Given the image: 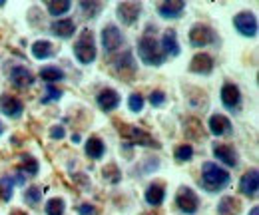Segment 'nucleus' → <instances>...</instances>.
Returning a JSON list of instances; mask_svg holds the SVG:
<instances>
[{
    "label": "nucleus",
    "mask_w": 259,
    "mask_h": 215,
    "mask_svg": "<svg viewBox=\"0 0 259 215\" xmlns=\"http://www.w3.org/2000/svg\"><path fill=\"white\" fill-rule=\"evenodd\" d=\"M38 171H40L38 159H34L32 155H24V157H22V163H20V167H18V174H20V176H26V178H32Z\"/></svg>",
    "instance_id": "nucleus-26"
},
{
    "label": "nucleus",
    "mask_w": 259,
    "mask_h": 215,
    "mask_svg": "<svg viewBox=\"0 0 259 215\" xmlns=\"http://www.w3.org/2000/svg\"><path fill=\"white\" fill-rule=\"evenodd\" d=\"M64 96V92L60 90V88H56V86H52V84H46V90H44V98L40 100L42 104H50V102H58L60 98Z\"/></svg>",
    "instance_id": "nucleus-34"
},
{
    "label": "nucleus",
    "mask_w": 259,
    "mask_h": 215,
    "mask_svg": "<svg viewBox=\"0 0 259 215\" xmlns=\"http://www.w3.org/2000/svg\"><path fill=\"white\" fill-rule=\"evenodd\" d=\"M102 176H104V180L110 182V184H120V182H122V171L118 169L116 163H108V165L102 169Z\"/></svg>",
    "instance_id": "nucleus-33"
},
{
    "label": "nucleus",
    "mask_w": 259,
    "mask_h": 215,
    "mask_svg": "<svg viewBox=\"0 0 259 215\" xmlns=\"http://www.w3.org/2000/svg\"><path fill=\"white\" fill-rule=\"evenodd\" d=\"M215 42H218V36H215V30L211 26L197 22L190 28V44L194 48H205V46L215 44Z\"/></svg>",
    "instance_id": "nucleus-5"
},
{
    "label": "nucleus",
    "mask_w": 259,
    "mask_h": 215,
    "mask_svg": "<svg viewBox=\"0 0 259 215\" xmlns=\"http://www.w3.org/2000/svg\"><path fill=\"white\" fill-rule=\"evenodd\" d=\"M233 26H235V30L239 32L241 36H245V38H255L257 36V18L249 10H243V12L235 14L233 16Z\"/></svg>",
    "instance_id": "nucleus-8"
},
{
    "label": "nucleus",
    "mask_w": 259,
    "mask_h": 215,
    "mask_svg": "<svg viewBox=\"0 0 259 215\" xmlns=\"http://www.w3.org/2000/svg\"><path fill=\"white\" fill-rule=\"evenodd\" d=\"M30 52H32V56L36 60H50L56 54L54 44L48 42V40H36L32 44V48H30Z\"/></svg>",
    "instance_id": "nucleus-22"
},
{
    "label": "nucleus",
    "mask_w": 259,
    "mask_h": 215,
    "mask_svg": "<svg viewBox=\"0 0 259 215\" xmlns=\"http://www.w3.org/2000/svg\"><path fill=\"white\" fill-rule=\"evenodd\" d=\"M184 10H186V2L182 0H165L158 6V14L162 18H180Z\"/></svg>",
    "instance_id": "nucleus-20"
},
{
    "label": "nucleus",
    "mask_w": 259,
    "mask_h": 215,
    "mask_svg": "<svg viewBox=\"0 0 259 215\" xmlns=\"http://www.w3.org/2000/svg\"><path fill=\"white\" fill-rule=\"evenodd\" d=\"M72 142H80V134H72Z\"/></svg>",
    "instance_id": "nucleus-42"
},
{
    "label": "nucleus",
    "mask_w": 259,
    "mask_h": 215,
    "mask_svg": "<svg viewBox=\"0 0 259 215\" xmlns=\"http://www.w3.org/2000/svg\"><path fill=\"white\" fill-rule=\"evenodd\" d=\"M150 104L154 106V108H160L165 104V94L162 90H154V92L150 94Z\"/></svg>",
    "instance_id": "nucleus-37"
},
{
    "label": "nucleus",
    "mask_w": 259,
    "mask_h": 215,
    "mask_svg": "<svg viewBox=\"0 0 259 215\" xmlns=\"http://www.w3.org/2000/svg\"><path fill=\"white\" fill-rule=\"evenodd\" d=\"M42 187H38V185H30L26 191H24V201L30 205V207H36L40 201H42Z\"/></svg>",
    "instance_id": "nucleus-32"
},
{
    "label": "nucleus",
    "mask_w": 259,
    "mask_h": 215,
    "mask_svg": "<svg viewBox=\"0 0 259 215\" xmlns=\"http://www.w3.org/2000/svg\"><path fill=\"white\" fill-rule=\"evenodd\" d=\"M50 32L54 36L62 38V40H68V38H72L76 34V22L72 18H58V20H54L50 24Z\"/></svg>",
    "instance_id": "nucleus-19"
},
{
    "label": "nucleus",
    "mask_w": 259,
    "mask_h": 215,
    "mask_svg": "<svg viewBox=\"0 0 259 215\" xmlns=\"http://www.w3.org/2000/svg\"><path fill=\"white\" fill-rule=\"evenodd\" d=\"M46 8H48V12H50V16H64L66 12L72 8V4L68 2V0H50V2H46Z\"/></svg>",
    "instance_id": "nucleus-28"
},
{
    "label": "nucleus",
    "mask_w": 259,
    "mask_h": 215,
    "mask_svg": "<svg viewBox=\"0 0 259 215\" xmlns=\"http://www.w3.org/2000/svg\"><path fill=\"white\" fill-rule=\"evenodd\" d=\"M213 157L227 167H237V163H239V155L235 152V148L227 146V144H215L213 146Z\"/></svg>",
    "instance_id": "nucleus-15"
},
{
    "label": "nucleus",
    "mask_w": 259,
    "mask_h": 215,
    "mask_svg": "<svg viewBox=\"0 0 259 215\" xmlns=\"http://www.w3.org/2000/svg\"><path fill=\"white\" fill-rule=\"evenodd\" d=\"M64 136H66V130L62 127V125H52L50 127V140H64Z\"/></svg>",
    "instance_id": "nucleus-38"
},
{
    "label": "nucleus",
    "mask_w": 259,
    "mask_h": 215,
    "mask_svg": "<svg viewBox=\"0 0 259 215\" xmlns=\"http://www.w3.org/2000/svg\"><path fill=\"white\" fill-rule=\"evenodd\" d=\"M259 189V174L257 169H249L241 176V182H239V191L245 195V197H255Z\"/></svg>",
    "instance_id": "nucleus-17"
},
{
    "label": "nucleus",
    "mask_w": 259,
    "mask_h": 215,
    "mask_svg": "<svg viewBox=\"0 0 259 215\" xmlns=\"http://www.w3.org/2000/svg\"><path fill=\"white\" fill-rule=\"evenodd\" d=\"M215 68V60L207 54V52H199L195 54L190 62V72H194L197 76H209Z\"/></svg>",
    "instance_id": "nucleus-13"
},
{
    "label": "nucleus",
    "mask_w": 259,
    "mask_h": 215,
    "mask_svg": "<svg viewBox=\"0 0 259 215\" xmlns=\"http://www.w3.org/2000/svg\"><path fill=\"white\" fill-rule=\"evenodd\" d=\"M124 34L116 24H106L102 28V46L106 54H114L124 46Z\"/></svg>",
    "instance_id": "nucleus-6"
},
{
    "label": "nucleus",
    "mask_w": 259,
    "mask_h": 215,
    "mask_svg": "<svg viewBox=\"0 0 259 215\" xmlns=\"http://www.w3.org/2000/svg\"><path fill=\"white\" fill-rule=\"evenodd\" d=\"M222 104H224L226 110H231V112L241 106V90H239L237 84L226 82L222 86Z\"/></svg>",
    "instance_id": "nucleus-12"
},
{
    "label": "nucleus",
    "mask_w": 259,
    "mask_h": 215,
    "mask_svg": "<svg viewBox=\"0 0 259 215\" xmlns=\"http://www.w3.org/2000/svg\"><path fill=\"white\" fill-rule=\"evenodd\" d=\"M2 134H4V123L0 122V136H2Z\"/></svg>",
    "instance_id": "nucleus-43"
},
{
    "label": "nucleus",
    "mask_w": 259,
    "mask_h": 215,
    "mask_svg": "<svg viewBox=\"0 0 259 215\" xmlns=\"http://www.w3.org/2000/svg\"><path fill=\"white\" fill-rule=\"evenodd\" d=\"M114 68L118 70V72H122L124 74V70H130V72H134L136 70V62H134V56H132V52H124L120 58H116L114 60Z\"/></svg>",
    "instance_id": "nucleus-30"
},
{
    "label": "nucleus",
    "mask_w": 259,
    "mask_h": 215,
    "mask_svg": "<svg viewBox=\"0 0 259 215\" xmlns=\"http://www.w3.org/2000/svg\"><path fill=\"white\" fill-rule=\"evenodd\" d=\"M207 127H209V134L211 136H218V138H224V136H229L231 134V120L224 116V114H213L209 116V122H207Z\"/></svg>",
    "instance_id": "nucleus-16"
},
{
    "label": "nucleus",
    "mask_w": 259,
    "mask_h": 215,
    "mask_svg": "<svg viewBox=\"0 0 259 215\" xmlns=\"http://www.w3.org/2000/svg\"><path fill=\"white\" fill-rule=\"evenodd\" d=\"M72 50H74V58L80 62V64H84V66L92 64L98 56L94 34H92L90 30H82L80 34H78V38H76Z\"/></svg>",
    "instance_id": "nucleus-3"
},
{
    "label": "nucleus",
    "mask_w": 259,
    "mask_h": 215,
    "mask_svg": "<svg viewBox=\"0 0 259 215\" xmlns=\"http://www.w3.org/2000/svg\"><path fill=\"white\" fill-rule=\"evenodd\" d=\"M44 211H46V215H64L66 201L62 199V197H52V199L46 201Z\"/></svg>",
    "instance_id": "nucleus-29"
},
{
    "label": "nucleus",
    "mask_w": 259,
    "mask_h": 215,
    "mask_svg": "<svg viewBox=\"0 0 259 215\" xmlns=\"http://www.w3.org/2000/svg\"><path fill=\"white\" fill-rule=\"evenodd\" d=\"M249 215H259V207L255 205V207H251V211H249Z\"/></svg>",
    "instance_id": "nucleus-41"
},
{
    "label": "nucleus",
    "mask_w": 259,
    "mask_h": 215,
    "mask_svg": "<svg viewBox=\"0 0 259 215\" xmlns=\"http://www.w3.org/2000/svg\"><path fill=\"white\" fill-rule=\"evenodd\" d=\"M144 199L150 207H160L165 199V184L163 182H154V184L148 185L146 193H144Z\"/></svg>",
    "instance_id": "nucleus-18"
},
{
    "label": "nucleus",
    "mask_w": 259,
    "mask_h": 215,
    "mask_svg": "<svg viewBox=\"0 0 259 215\" xmlns=\"http://www.w3.org/2000/svg\"><path fill=\"white\" fill-rule=\"evenodd\" d=\"M174 157H176V161H180V163L192 161V159H194V146H192V144H182V146H178L176 152H174Z\"/></svg>",
    "instance_id": "nucleus-31"
},
{
    "label": "nucleus",
    "mask_w": 259,
    "mask_h": 215,
    "mask_svg": "<svg viewBox=\"0 0 259 215\" xmlns=\"http://www.w3.org/2000/svg\"><path fill=\"white\" fill-rule=\"evenodd\" d=\"M144 106H146V100H144V96H140V94H132V96L128 98L130 112H134V114H140V112L144 110Z\"/></svg>",
    "instance_id": "nucleus-35"
},
{
    "label": "nucleus",
    "mask_w": 259,
    "mask_h": 215,
    "mask_svg": "<svg viewBox=\"0 0 259 215\" xmlns=\"http://www.w3.org/2000/svg\"><path fill=\"white\" fill-rule=\"evenodd\" d=\"M176 205H178V209L182 213L194 215L199 209V197H197V193H195L192 187L182 185L178 189V195H176Z\"/></svg>",
    "instance_id": "nucleus-7"
},
{
    "label": "nucleus",
    "mask_w": 259,
    "mask_h": 215,
    "mask_svg": "<svg viewBox=\"0 0 259 215\" xmlns=\"http://www.w3.org/2000/svg\"><path fill=\"white\" fill-rule=\"evenodd\" d=\"M14 178L12 176H2L0 178V197L4 199V201H10L12 197H14Z\"/></svg>",
    "instance_id": "nucleus-27"
},
{
    "label": "nucleus",
    "mask_w": 259,
    "mask_h": 215,
    "mask_svg": "<svg viewBox=\"0 0 259 215\" xmlns=\"http://www.w3.org/2000/svg\"><path fill=\"white\" fill-rule=\"evenodd\" d=\"M239 201L233 195H224L218 203V215H237L239 213Z\"/></svg>",
    "instance_id": "nucleus-25"
},
{
    "label": "nucleus",
    "mask_w": 259,
    "mask_h": 215,
    "mask_svg": "<svg viewBox=\"0 0 259 215\" xmlns=\"http://www.w3.org/2000/svg\"><path fill=\"white\" fill-rule=\"evenodd\" d=\"M140 12H142V4H140V2H120V4L116 6L118 20H120L124 26H132L134 22H138Z\"/></svg>",
    "instance_id": "nucleus-9"
},
{
    "label": "nucleus",
    "mask_w": 259,
    "mask_h": 215,
    "mask_svg": "<svg viewBox=\"0 0 259 215\" xmlns=\"http://www.w3.org/2000/svg\"><path fill=\"white\" fill-rule=\"evenodd\" d=\"M84 150H86V155H88L90 159H102L104 154H106V144H104L98 136H92V138L86 140Z\"/></svg>",
    "instance_id": "nucleus-23"
},
{
    "label": "nucleus",
    "mask_w": 259,
    "mask_h": 215,
    "mask_svg": "<svg viewBox=\"0 0 259 215\" xmlns=\"http://www.w3.org/2000/svg\"><path fill=\"white\" fill-rule=\"evenodd\" d=\"M160 46H162V52L165 54V58H167V56L176 58V56H180V52H182L176 30H165V32H163V38H162V44H160Z\"/></svg>",
    "instance_id": "nucleus-21"
},
{
    "label": "nucleus",
    "mask_w": 259,
    "mask_h": 215,
    "mask_svg": "<svg viewBox=\"0 0 259 215\" xmlns=\"http://www.w3.org/2000/svg\"><path fill=\"white\" fill-rule=\"evenodd\" d=\"M78 213L80 215H96V207L90 205V203H82V205L78 207Z\"/></svg>",
    "instance_id": "nucleus-39"
},
{
    "label": "nucleus",
    "mask_w": 259,
    "mask_h": 215,
    "mask_svg": "<svg viewBox=\"0 0 259 215\" xmlns=\"http://www.w3.org/2000/svg\"><path fill=\"white\" fill-rule=\"evenodd\" d=\"M229 180H231L229 171L224 169L222 165H218L213 161H205L201 165V180H199V184H201V187L207 193H218V191L226 189L227 185H229Z\"/></svg>",
    "instance_id": "nucleus-1"
},
{
    "label": "nucleus",
    "mask_w": 259,
    "mask_h": 215,
    "mask_svg": "<svg viewBox=\"0 0 259 215\" xmlns=\"http://www.w3.org/2000/svg\"><path fill=\"white\" fill-rule=\"evenodd\" d=\"M40 78L46 82V84H58V82H64L66 80V74L64 70H60L58 66H44L40 70Z\"/></svg>",
    "instance_id": "nucleus-24"
},
{
    "label": "nucleus",
    "mask_w": 259,
    "mask_h": 215,
    "mask_svg": "<svg viewBox=\"0 0 259 215\" xmlns=\"http://www.w3.org/2000/svg\"><path fill=\"white\" fill-rule=\"evenodd\" d=\"M10 82H12V86H16L18 90H26V88L34 86L36 80H34L32 72H30L26 66L16 64V66L10 68Z\"/></svg>",
    "instance_id": "nucleus-11"
},
{
    "label": "nucleus",
    "mask_w": 259,
    "mask_h": 215,
    "mask_svg": "<svg viewBox=\"0 0 259 215\" xmlns=\"http://www.w3.org/2000/svg\"><path fill=\"white\" fill-rule=\"evenodd\" d=\"M80 8L86 12L88 18H96V14L102 10V4L100 2H88V0H82L80 2Z\"/></svg>",
    "instance_id": "nucleus-36"
},
{
    "label": "nucleus",
    "mask_w": 259,
    "mask_h": 215,
    "mask_svg": "<svg viewBox=\"0 0 259 215\" xmlns=\"http://www.w3.org/2000/svg\"><path fill=\"white\" fill-rule=\"evenodd\" d=\"M96 102L102 112H114V110H118L122 98H120V94L116 92L114 88H104V90L98 92Z\"/></svg>",
    "instance_id": "nucleus-14"
},
{
    "label": "nucleus",
    "mask_w": 259,
    "mask_h": 215,
    "mask_svg": "<svg viewBox=\"0 0 259 215\" xmlns=\"http://www.w3.org/2000/svg\"><path fill=\"white\" fill-rule=\"evenodd\" d=\"M10 215H28V213H26V211H22V209H14Z\"/></svg>",
    "instance_id": "nucleus-40"
},
{
    "label": "nucleus",
    "mask_w": 259,
    "mask_h": 215,
    "mask_svg": "<svg viewBox=\"0 0 259 215\" xmlns=\"http://www.w3.org/2000/svg\"><path fill=\"white\" fill-rule=\"evenodd\" d=\"M138 56L148 66H162L165 62V54L162 52V46L152 34H144L138 40Z\"/></svg>",
    "instance_id": "nucleus-2"
},
{
    "label": "nucleus",
    "mask_w": 259,
    "mask_h": 215,
    "mask_svg": "<svg viewBox=\"0 0 259 215\" xmlns=\"http://www.w3.org/2000/svg\"><path fill=\"white\" fill-rule=\"evenodd\" d=\"M120 136L126 138L132 146H142V148H160V142L150 136L146 130L136 127V125H120Z\"/></svg>",
    "instance_id": "nucleus-4"
},
{
    "label": "nucleus",
    "mask_w": 259,
    "mask_h": 215,
    "mask_svg": "<svg viewBox=\"0 0 259 215\" xmlns=\"http://www.w3.org/2000/svg\"><path fill=\"white\" fill-rule=\"evenodd\" d=\"M0 112H2L6 118L16 120V118L22 116V112H24V104H22V100L16 98V96L2 94V96H0Z\"/></svg>",
    "instance_id": "nucleus-10"
}]
</instances>
